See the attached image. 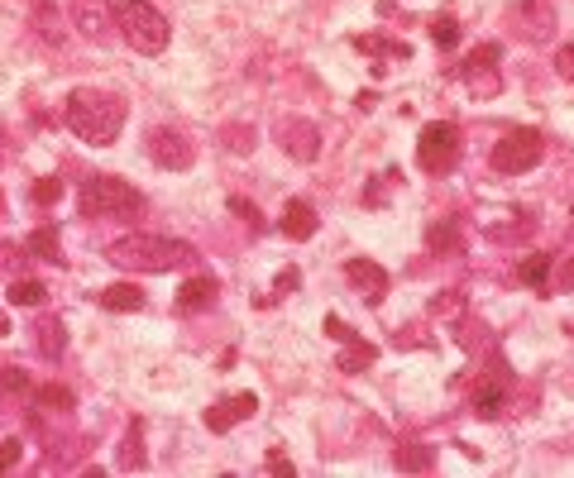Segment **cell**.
Listing matches in <instances>:
<instances>
[{
    "label": "cell",
    "instance_id": "1",
    "mask_svg": "<svg viewBox=\"0 0 574 478\" xmlns=\"http://www.w3.org/2000/svg\"><path fill=\"white\" fill-rule=\"evenodd\" d=\"M125 115L130 101L120 91H96V87H77L67 96V130L77 139H87L96 149H111L120 130H125Z\"/></svg>",
    "mask_w": 574,
    "mask_h": 478
},
{
    "label": "cell",
    "instance_id": "2",
    "mask_svg": "<svg viewBox=\"0 0 574 478\" xmlns=\"http://www.w3.org/2000/svg\"><path fill=\"white\" fill-rule=\"evenodd\" d=\"M106 259L115 268H130V273H173V268H187L197 259V249L187 239L168 235H125L106 249Z\"/></svg>",
    "mask_w": 574,
    "mask_h": 478
},
{
    "label": "cell",
    "instance_id": "3",
    "mask_svg": "<svg viewBox=\"0 0 574 478\" xmlns=\"http://www.w3.org/2000/svg\"><path fill=\"white\" fill-rule=\"evenodd\" d=\"M115 29L134 53H149V58H158L168 48V39H173L168 15L158 5H149V0H115Z\"/></svg>",
    "mask_w": 574,
    "mask_h": 478
},
{
    "label": "cell",
    "instance_id": "4",
    "mask_svg": "<svg viewBox=\"0 0 574 478\" xmlns=\"http://www.w3.org/2000/svg\"><path fill=\"white\" fill-rule=\"evenodd\" d=\"M82 216L91 220H101V216H134L139 206H144V196L134 192L125 177H115V173H96L82 182Z\"/></svg>",
    "mask_w": 574,
    "mask_h": 478
},
{
    "label": "cell",
    "instance_id": "5",
    "mask_svg": "<svg viewBox=\"0 0 574 478\" xmlns=\"http://www.w3.org/2000/svg\"><path fill=\"white\" fill-rule=\"evenodd\" d=\"M460 153H464V139H460V125L450 120H431L417 139V168L431 177H450L460 168Z\"/></svg>",
    "mask_w": 574,
    "mask_h": 478
},
{
    "label": "cell",
    "instance_id": "6",
    "mask_svg": "<svg viewBox=\"0 0 574 478\" xmlns=\"http://www.w3.org/2000/svg\"><path fill=\"white\" fill-rule=\"evenodd\" d=\"M546 158V139H541V130H508L498 144H493V173L503 177H522L531 173L536 163Z\"/></svg>",
    "mask_w": 574,
    "mask_h": 478
},
{
    "label": "cell",
    "instance_id": "7",
    "mask_svg": "<svg viewBox=\"0 0 574 478\" xmlns=\"http://www.w3.org/2000/svg\"><path fill=\"white\" fill-rule=\"evenodd\" d=\"M498 58H503V48L498 44H479L460 63V77H464V87H469L474 101H493V96L503 91V67H498Z\"/></svg>",
    "mask_w": 574,
    "mask_h": 478
},
{
    "label": "cell",
    "instance_id": "8",
    "mask_svg": "<svg viewBox=\"0 0 574 478\" xmlns=\"http://www.w3.org/2000/svg\"><path fill=\"white\" fill-rule=\"evenodd\" d=\"M512 402V383L508 373H488V378H479L474 383V397H469V412L479 416V421H498V416L508 412Z\"/></svg>",
    "mask_w": 574,
    "mask_h": 478
},
{
    "label": "cell",
    "instance_id": "9",
    "mask_svg": "<svg viewBox=\"0 0 574 478\" xmlns=\"http://www.w3.org/2000/svg\"><path fill=\"white\" fill-rule=\"evenodd\" d=\"M555 24V5L551 0H517L512 5V29L527 39V44H546Z\"/></svg>",
    "mask_w": 574,
    "mask_h": 478
},
{
    "label": "cell",
    "instance_id": "10",
    "mask_svg": "<svg viewBox=\"0 0 574 478\" xmlns=\"http://www.w3.org/2000/svg\"><path fill=\"white\" fill-rule=\"evenodd\" d=\"M278 144H283V153H292L297 163H311V158L321 153V130H316L311 120L287 115V120H278Z\"/></svg>",
    "mask_w": 574,
    "mask_h": 478
},
{
    "label": "cell",
    "instance_id": "11",
    "mask_svg": "<svg viewBox=\"0 0 574 478\" xmlns=\"http://www.w3.org/2000/svg\"><path fill=\"white\" fill-rule=\"evenodd\" d=\"M254 412H259V397H254V392H230L225 402L206 407V426L216 435H225V431H235L240 421H249Z\"/></svg>",
    "mask_w": 574,
    "mask_h": 478
},
{
    "label": "cell",
    "instance_id": "12",
    "mask_svg": "<svg viewBox=\"0 0 574 478\" xmlns=\"http://www.w3.org/2000/svg\"><path fill=\"white\" fill-rule=\"evenodd\" d=\"M149 158H154L158 168H177V173H182V168H192L197 149H192L177 130H154L149 134Z\"/></svg>",
    "mask_w": 574,
    "mask_h": 478
},
{
    "label": "cell",
    "instance_id": "13",
    "mask_svg": "<svg viewBox=\"0 0 574 478\" xmlns=\"http://www.w3.org/2000/svg\"><path fill=\"white\" fill-rule=\"evenodd\" d=\"M345 278L359 287V297H364L369 306H383L388 287H393V278H388V273H383L374 259H350V263H345Z\"/></svg>",
    "mask_w": 574,
    "mask_h": 478
},
{
    "label": "cell",
    "instance_id": "14",
    "mask_svg": "<svg viewBox=\"0 0 574 478\" xmlns=\"http://www.w3.org/2000/svg\"><path fill=\"white\" fill-rule=\"evenodd\" d=\"M72 20L87 39H111V24H115V0H72Z\"/></svg>",
    "mask_w": 574,
    "mask_h": 478
},
{
    "label": "cell",
    "instance_id": "15",
    "mask_svg": "<svg viewBox=\"0 0 574 478\" xmlns=\"http://www.w3.org/2000/svg\"><path fill=\"white\" fill-rule=\"evenodd\" d=\"M316 225H321V216H316V206H311L307 196H292L283 206V216H278V230H283L287 239H297V244L316 235Z\"/></svg>",
    "mask_w": 574,
    "mask_h": 478
},
{
    "label": "cell",
    "instance_id": "16",
    "mask_svg": "<svg viewBox=\"0 0 574 478\" xmlns=\"http://www.w3.org/2000/svg\"><path fill=\"white\" fill-rule=\"evenodd\" d=\"M340 345H345V354L335 359V369H340V373H364V369H374V364H378V345H369V340L345 335Z\"/></svg>",
    "mask_w": 574,
    "mask_h": 478
},
{
    "label": "cell",
    "instance_id": "17",
    "mask_svg": "<svg viewBox=\"0 0 574 478\" xmlns=\"http://www.w3.org/2000/svg\"><path fill=\"white\" fill-rule=\"evenodd\" d=\"M211 302H216V278H187L182 292H177V311H182V316H197V311H206Z\"/></svg>",
    "mask_w": 574,
    "mask_h": 478
},
{
    "label": "cell",
    "instance_id": "18",
    "mask_svg": "<svg viewBox=\"0 0 574 478\" xmlns=\"http://www.w3.org/2000/svg\"><path fill=\"white\" fill-rule=\"evenodd\" d=\"M359 53H369V58H393V63H412V48L402 44V39H378V34H354L350 39Z\"/></svg>",
    "mask_w": 574,
    "mask_h": 478
},
{
    "label": "cell",
    "instance_id": "19",
    "mask_svg": "<svg viewBox=\"0 0 574 478\" xmlns=\"http://www.w3.org/2000/svg\"><path fill=\"white\" fill-rule=\"evenodd\" d=\"M101 306L115 316H130V311H144V292H139V283H111L101 292Z\"/></svg>",
    "mask_w": 574,
    "mask_h": 478
},
{
    "label": "cell",
    "instance_id": "20",
    "mask_svg": "<svg viewBox=\"0 0 574 478\" xmlns=\"http://www.w3.org/2000/svg\"><path fill=\"white\" fill-rule=\"evenodd\" d=\"M29 259H44V263H63V244H58V230L53 225H39L34 235L24 239Z\"/></svg>",
    "mask_w": 574,
    "mask_h": 478
},
{
    "label": "cell",
    "instance_id": "21",
    "mask_svg": "<svg viewBox=\"0 0 574 478\" xmlns=\"http://www.w3.org/2000/svg\"><path fill=\"white\" fill-rule=\"evenodd\" d=\"M551 268H555V254H531L527 263H517V278L536 292H551Z\"/></svg>",
    "mask_w": 574,
    "mask_h": 478
},
{
    "label": "cell",
    "instance_id": "22",
    "mask_svg": "<svg viewBox=\"0 0 574 478\" xmlns=\"http://www.w3.org/2000/svg\"><path fill=\"white\" fill-rule=\"evenodd\" d=\"M10 306H44L48 302V287L39 278H10Z\"/></svg>",
    "mask_w": 574,
    "mask_h": 478
},
{
    "label": "cell",
    "instance_id": "23",
    "mask_svg": "<svg viewBox=\"0 0 574 478\" xmlns=\"http://www.w3.org/2000/svg\"><path fill=\"white\" fill-rule=\"evenodd\" d=\"M426 244H431L436 254H464V235H460V225H455V220H441V225H431Z\"/></svg>",
    "mask_w": 574,
    "mask_h": 478
},
{
    "label": "cell",
    "instance_id": "24",
    "mask_svg": "<svg viewBox=\"0 0 574 478\" xmlns=\"http://www.w3.org/2000/svg\"><path fill=\"white\" fill-rule=\"evenodd\" d=\"M426 29H431L436 48H445V53L460 44V20H455V10H441V15H431V24H426Z\"/></svg>",
    "mask_w": 574,
    "mask_h": 478
},
{
    "label": "cell",
    "instance_id": "25",
    "mask_svg": "<svg viewBox=\"0 0 574 478\" xmlns=\"http://www.w3.org/2000/svg\"><path fill=\"white\" fill-rule=\"evenodd\" d=\"M34 330H39V354H44V359H58V354L67 349L63 321H53V316H44V321H39Z\"/></svg>",
    "mask_w": 574,
    "mask_h": 478
},
{
    "label": "cell",
    "instance_id": "26",
    "mask_svg": "<svg viewBox=\"0 0 574 478\" xmlns=\"http://www.w3.org/2000/svg\"><path fill=\"white\" fill-rule=\"evenodd\" d=\"M34 397H39V407H44V412H72V402H77L72 388H63V383H44Z\"/></svg>",
    "mask_w": 574,
    "mask_h": 478
},
{
    "label": "cell",
    "instance_id": "27",
    "mask_svg": "<svg viewBox=\"0 0 574 478\" xmlns=\"http://www.w3.org/2000/svg\"><path fill=\"white\" fill-rule=\"evenodd\" d=\"M53 201H63V177H39V182H34V206L48 211Z\"/></svg>",
    "mask_w": 574,
    "mask_h": 478
},
{
    "label": "cell",
    "instance_id": "28",
    "mask_svg": "<svg viewBox=\"0 0 574 478\" xmlns=\"http://www.w3.org/2000/svg\"><path fill=\"white\" fill-rule=\"evenodd\" d=\"M29 259V249H20V244H10V239H0V278H20L15 268Z\"/></svg>",
    "mask_w": 574,
    "mask_h": 478
},
{
    "label": "cell",
    "instance_id": "29",
    "mask_svg": "<svg viewBox=\"0 0 574 478\" xmlns=\"http://www.w3.org/2000/svg\"><path fill=\"white\" fill-rule=\"evenodd\" d=\"M139 435H144V426L134 421L130 435H125V459H120V469H144V450H139Z\"/></svg>",
    "mask_w": 574,
    "mask_h": 478
},
{
    "label": "cell",
    "instance_id": "30",
    "mask_svg": "<svg viewBox=\"0 0 574 478\" xmlns=\"http://www.w3.org/2000/svg\"><path fill=\"white\" fill-rule=\"evenodd\" d=\"M264 474H278V478H292V474H297V464L287 459L283 445H273V450L264 455Z\"/></svg>",
    "mask_w": 574,
    "mask_h": 478
},
{
    "label": "cell",
    "instance_id": "31",
    "mask_svg": "<svg viewBox=\"0 0 574 478\" xmlns=\"http://www.w3.org/2000/svg\"><path fill=\"white\" fill-rule=\"evenodd\" d=\"M393 182H402V173H398V168H388V173H383V177H378V182H374V187L364 192V206H383V192H388Z\"/></svg>",
    "mask_w": 574,
    "mask_h": 478
},
{
    "label": "cell",
    "instance_id": "32",
    "mask_svg": "<svg viewBox=\"0 0 574 478\" xmlns=\"http://www.w3.org/2000/svg\"><path fill=\"white\" fill-rule=\"evenodd\" d=\"M20 455H24V445L10 435V440H0V474H10L15 464H20Z\"/></svg>",
    "mask_w": 574,
    "mask_h": 478
},
{
    "label": "cell",
    "instance_id": "33",
    "mask_svg": "<svg viewBox=\"0 0 574 478\" xmlns=\"http://www.w3.org/2000/svg\"><path fill=\"white\" fill-rule=\"evenodd\" d=\"M398 469H431V450H398Z\"/></svg>",
    "mask_w": 574,
    "mask_h": 478
},
{
    "label": "cell",
    "instance_id": "34",
    "mask_svg": "<svg viewBox=\"0 0 574 478\" xmlns=\"http://www.w3.org/2000/svg\"><path fill=\"white\" fill-rule=\"evenodd\" d=\"M555 72L574 87V44H560V53H555Z\"/></svg>",
    "mask_w": 574,
    "mask_h": 478
},
{
    "label": "cell",
    "instance_id": "35",
    "mask_svg": "<svg viewBox=\"0 0 574 478\" xmlns=\"http://www.w3.org/2000/svg\"><path fill=\"white\" fill-rule=\"evenodd\" d=\"M230 211L240 220H249V230H259V211H254V201H244V196H230Z\"/></svg>",
    "mask_w": 574,
    "mask_h": 478
},
{
    "label": "cell",
    "instance_id": "36",
    "mask_svg": "<svg viewBox=\"0 0 574 478\" xmlns=\"http://www.w3.org/2000/svg\"><path fill=\"white\" fill-rule=\"evenodd\" d=\"M24 388H29L24 369H0V392H24Z\"/></svg>",
    "mask_w": 574,
    "mask_h": 478
},
{
    "label": "cell",
    "instance_id": "37",
    "mask_svg": "<svg viewBox=\"0 0 574 478\" xmlns=\"http://www.w3.org/2000/svg\"><path fill=\"white\" fill-rule=\"evenodd\" d=\"M278 297H292V292H297V287H302V273H297V268H283V273H278Z\"/></svg>",
    "mask_w": 574,
    "mask_h": 478
},
{
    "label": "cell",
    "instance_id": "38",
    "mask_svg": "<svg viewBox=\"0 0 574 478\" xmlns=\"http://www.w3.org/2000/svg\"><path fill=\"white\" fill-rule=\"evenodd\" d=\"M551 287H560V292H574V254L560 263V268H555V283Z\"/></svg>",
    "mask_w": 574,
    "mask_h": 478
},
{
    "label": "cell",
    "instance_id": "39",
    "mask_svg": "<svg viewBox=\"0 0 574 478\" xmlns=\"http://www.w3.org/2000/svg\"><path fill=\"white\" fill-rule=\"evenodd\" d=\"M455 306H464V292H450V297H436V302H431V311H436V316H445V311H455Z\"/></svg>",
    "mask_w": 574,
    "mask_h": 478
},
{
    "label": "cell",
    "instance_id": "40",
    "mask_svg": "<svg viewBox=\"0 0 574 478\" xmlns=\"http://www.w3.org/2000/svg\"><path fill=\"white\" fill-rule=\"evenodd\" d=\"M0 211H5V196H0Z\"/></svg>",
    "mask_w": 574,
    "mask_h": 478
}]
</instances>
